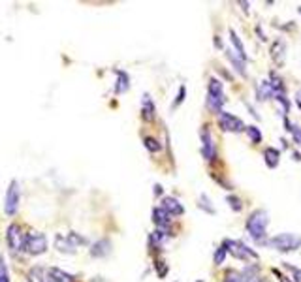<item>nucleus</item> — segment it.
<instances>
[{
    "label": "nucleus",
    "instance_id": "obj_1",
    "mask_svg": "<svg viewBox=\"0 0 301 282\" xmlns=\"http://www.w3.org/2000/svg\"><path fill=\"white\" fill-rule=\"evenodd\" d=\"M269 226V215L268 211L256 209L250 213L247 218V233L250 239H254L256 243H266V233H268Z\"/></svg>",
    "mask_w": 301,
    "mask_h": 282
},
{
    "label": "nucleus",
    "instance_id": "obj_2",
    "mask_svg": "<svg viewBox=\"0 0 301 282\" xmlns=\"http://www.w3.org/2000/svg\"><path fill=\"white\" fill-rule=\"evenodd\" d=\"M224 104H226V98H224V85H222V81H219L217 77H211L207 85V107L213 113L221 115L222 105Z\"/></svg>",
    "mask_w": 301,
    "mask_h": 282
},
{
    "label": "nucleus",
    "instance_id": "obj_3",
    "mask_svg": "<svg viewBox=\"0 0 301 282\" xmlns=\"http://www.w3.org/2000/svg\"><path fill=\"white\" fill-rule=\"evenodd\" d=\"M268 247L279 250V252H294V250L301 249V235L295 233H279V235L271 237L266 241Z\"/></svg>",
    "mask_w": 301,
    "mask_h": 282
},
{
    "label": "nucleus",
    "instance_id": "obj_4",
    "mask_svg": "<svg viewBox=\"0 0 301 282\" xmlns=\"http://www.w3.org/2000/svg\"><path fill=\"white\" fill-rule=\"evenodd\" d=\"M224 247L226 250L235 258V260H241V262H250V260H258V254H256L252 249H248L245 243L241 241H234V239H226L224 241Z\"/></svg>",
    "mask_w": 301,
    "mask_h": 282
},
{
    "label": "nucleus",
    "instance_id": "obj_5",
    "mask_svg": "<svg viewBox=\"0 0 301 282\" xmlns=\"http://www.w3.org/2000/svg\"><path fill=\"white\" fill-rule=\"evenodd\" d=\"M25 249H27L28 254L32 256H40L44 254L47 249V239L44 233L40 231H30L27 237H25Z\"/></svg>",
    "mask_w": 301,
    "mask_h": 282
},
{
    "label": "nucleus",
    "instance_id": "obj_6",
    "mask_svg": "<svg viewBox=\"0 0 301 282\" xmlns=\"http://www.w3.org/2000/svg\"><path fill=\"white\" fill-rule=\"evenodd\" d=\"M219 126L224 132H232V134H241V132H245V128H247L239 117H235V115H232V113L228 111H221V115H219Z\"/></svg>",
    "mask_w": 301,
    "mask_h": 282
},
{
    "label": "nucleus",
    "instance_id": "obj_7",
    "mask_svg": "<svg viewBox=\"0 0 301 282\" xmlns=\"http://www.w3.org/2000/svg\"><path fill=\"white\" fill-rule=\"evenodd\" d=\"M19 202H21V190L17 181H12L10 188L6 192V197H4V211L8 215H15L17 209H19Z\"/></svg>",
    "mask_w": 301,
    "mask_h": 282
},
{
    "label": "nucleus",
    "instance_id": "obj_8",
    "mask_svg": "<svg viewBox=\"0 0 301 282\" xmlns=\"http://www.w3.org/2000/svg\"><path fill=\"white\" fill-rule=\"evenodd\" d=\"M200 138H201V156L205 158L207 162H213L217 158V147L213 143V136H211V130L207 126H203L200 132Z\"/></svg>",
    "mask_w": 301,
    "mask_h": 282
},
{
    "label": "nucleus",
    "instance_id": "obj_9",
    "mask_svg": "<svg viewBox=\"0 0 301 282\" xmlns=\"http://www.w3.org/2000/svg\"><path fill=\"white\" fill-rule=\"evenodd\" d=\"M6 239H8L10 249L14 250V252H21V250L25 249V235H23V231H21V228L17 226V224L8 226Z\"/></svg>",
    "mask_w": 301,
    "mask_h": 282
},
{
    "label": "nucleus",
    "instance_id": "obj_10",
    "mask_svg": "<svg viewBox=\"0 0 301 282\" xmlns=\"http://www.w3.org/2000/svg\"><path fill=\"white\" fill-rule=\"evenodd\" d=\"M269 53H271V59H273L275 66H279V68L284 66V60H286V42L284 39H275Z\"/></svg>",
    "mask_w": 301,
    "mask_h": 282
},
{
    "label": "nucleus",
    "instance_id": "obj_11",
    "mask_svg": "<svg viewBox=\"0 0 301 282\" xmlns=\"http://www.w3.org/2000/svg\"><path fill=\"white\" fill-rule=\"evenodd\" d=\"M162 209L166 211L169 217H181L183 213H185V207L179 204V199H175V197L167 196L162 199Z\"/></svg>",
    "mask_w": 301,
    "mask_h": 282
},
{
    "label": "nucleus",
    "instance_id": "obj_12",
    "mask_svg": "<svg viewBox=\"0 0 301 282\" xmlns=\"http://www.w3.org/2000/svg\"><path fill=\"white\" fill-rule=\"evenodd\" d=\"M256 98H258V102H268V100L275 98V91L269 83V79H264L256 85Z\"/></svg>",
    "mask_w": 301,
    "mask_h": 282
},
{
    "label": "nucleus",
    "instance_id": "obj_13",
    "mask_svg": "<svg viewBox=\"0 0 301 282\" xmlns=\"http://www.w3.org/2000/svg\"><path fill=\"white\" fill-rule=\"evenodd\" d=\"M153 222L158 226V230L164 231L167 226L171 224V217H169V215H167V213L162 209V207H156V209L153 211Z\"/></svg>",
    "mask_w": 301,
    "mask_h": 282
},
{
    "label": "nucleus",
    "instance_id": "obj_14",
    "mask_svg": "<svg viewBox=\"0 0 301 282\" xmlns=\"http://www.w3.org/2000/svg\"><path fill=\"white\" fill-rule=\"evenodd\" d=\"M47 280H51V282H74V276L70 275V273H64L62 269L49 267V269H47Z\"/></svg>",
    "mask_w": 301,
    "mask_h": 282
},
{
    "label": "nucleus",
    "instance_id": "obj_15",
    "mask_svg": "<svg viewBox=\"0 0 301 282\" xmlns=\"http://www.w3.org/2000/svg\"><path fill=\"white\" fill-rule=\"evenodd\" d=\"M141 113H143V118L145 120H153L154 113H156V107H154L153 100L149 94H143V100H141Z\"/></svg>",
    "mask_w": 301,
    "mask_h": 282
},
{
    "label": "nucleus",
    "instance_id": "obj_16",
    "mask_svg": "<svg viewBox=\"0 0 301 282\" xmlns=\"http://www.w3.org/2000/svg\"><path fill=\"white\" fill-rule=\"evenodd\" d=\"M241 276H243V282H264L262 280V276H260V267H258L256 263L247 265L245 271L241 273Z\"/></svg>",
    "mask_w": 301,
    "mask_h": 282
},
{
    "label": "nucleus",
    "instance_id": "obj_17",
    "mask_svg": "<svg viewBox=\"0 0 301 282\" xmlns=\"http://www.w3.org/2000/svg\"><path fill=\"white\" fill-rule=\"evenodd\" d=\"M230 42H232V46H234L235 49V55L239 57L243 62L247 60V53H245V46H243V42H241V38L235 34L234 28H230Z\"/></svg>",
    "mask_w": 301,
    "mask_h": 282
},
{
    "label": "nucleus",
    "instance_id": "obj_18",
    "mask_svg": "<svg viewBox=\"0 0 301 282\" xmlns=\"http://www.w3.org/2000/svg\"><path fill=\"white\" fill-rule=\"evenodd\" d=\"M279 160H281V152L277 151V149H273V147H268L266 151H264V162H266V166L268 168H277L279 166Z\"/></svg>",
    "mask_w": 301,
    "mask_h": 282
},
{
    "label": "nucleus",
    "instance_id": "obj_19",
    "mask_svg": "<svg viewBox=\"0 0 301 282\" xmlns=\"http://www.w3.org/2000/svg\"><path fill=\"white\" fill-rule=\"evenodd\" d=\"M226 59L232 62V66H234V70H237V73H239L241 77H247V70H245V62L235 55L234 51H226Z\"/></svg>",
    "mask_w": 301,
    "mask_h": 282
},
{
    "label": "nucleus",
    "instance_id": "obj_20",
    "mask_svg": "<svg viewBox=\"0 0 301 282\" xmlns=\"http://www.w3.org/2000/svg\"><path fill=\"white\" fill-rule=\"evenodd\" d=\"M109 249H111V245H109V241H106V239H102V241H98V243L93 245V249H91V254L96 258L100 256H106L107 252H109Z\"/></svg>",
    "mask_w": 301,
    "mask_h": 282
},
{
    "label": "nucleus",
    "instance_id": "obj_21",
    "mask_svg": "<svg viewBox=\"0 0 301 282\" xmlns=\"http://www.w3.org/2000/svg\"><path fill=\"white\" fill-rule=\"evenodd\" d=\"M27 278L28 282H47V271H44L41 267H34L28 271Z\"/></svg>",
    "mask_w": 301,
    "mask_h": 282
},
{
    "label": "nucleus",
    "instance_id": "obj_22",
    "mask_svg": "<svg viewBox=\"0 0 301 282\" xmlns=\"http://www.w3.org/2000/svg\"><path fill=\"white\" fill-rule=\"evenodd\" d=\"M55 247L60 250V252H68V254H74V245L70 243L68 239H64L62 235H57V239H55Z\"/></svg>",
    "mask_w": 301,
    "mask_h": 282
},
{
    "label": "nucleus",
    "instance_id": "obj_23",
    "mask_svg": "<svg viewBox=\"0 0 301 282\" xmlns=\"http://www.w3.org/2000/svg\"><path fill=\"white\" fill-rule=\"evenodd\" d=\"M245 132H247V136H248V139H250V143H254V145L262 143V132L258 130V126H247V128H245Z\"/></svg>",
    "mask_w": 301,
    "mask_h": 282
},
{
    "label": "nucleus",
    "instance_id": "obj_24",
    "mask_svg": "<svg viewBox=\"0 0 301 282\" xmlns=\"http://www.w3.org/2000/svg\"><path fill=\"white\" fill-rule=\"evenodd\" d=\"M284 126H286L288 132H292V136H294L295 143L301 145V128L297 125H290V120H288V117H284Z\"/></svg>",
    "mask_w": 301,
    "mask_h": 282
},
{
    "label": "nucleus",
    "instance_id": "obj_25",
    "mask_svg": "<svg viewBox=\"0 0 301 282\" xmlns=\"http://www.w3.org/2000/svg\"><path fill=\"white\" fill-rule=\"evenodd\" d=\"M198 202H200V209H203V211H207L209 215H214V213H217V211H214V207L213 205H211V202H209V197L205 196V194H201L200 196V199H198Z\"/></svg>",
    "mask_w": 301,
    "mask_h": 282
},
{
    "label": "nucleus",
    "instance_id": "obj_26",
    "mask_svg": "<svg viewBox=\"0 0 301 282\" xmlns=\"http://www.w3.org/2000/svg\"><path fill=\"white\" fill-rule=\"evenodd\" d=\"M226 202L228 205H230V209L235 211V213H241V211H243V204H241V199L237 196H228Z\"/></svg>",
    "mask_w": 301,
    "mask_h": 282
},
{
    "label": "nucleus",
    "instance_id": "obj_27",
    "mask_svg": "<svg viewBox=\"0 0 301 282\" xmlns=\"http://www.w3.org/2000/svg\"><path fill=\"white\" fill-rule=\"evenodd\" d=\"M282 267H284L288 273H292V276H294V282H301V269L294 267L292 263H288V262H282Z\"/></svg>",
    "mask_w": 301,
    "mask_h": 282
},
{
    "label": "nucleus",
    "instance_id": "obj_28",
    "mask_svg": "<svg viewBox=\"0 0 301 282\" xmlns=\"http://www.w3.org/2000/svg\"><path fill=\"white\" fill-rule=\"evenodd\" d=\"M143 143H145V147H147L151 152H158L162 149V145L158 143V139H154V138H145Z\"/></svg>",
    "mask_w": 301,
    "mask_h": 282
},
{
    "label": "nucleus",
    "instance_id": "obj_29",
    "mask_svg": "<svg viewBox=\"0 0 301 282\" xmlns=\"http://www.w3.org/2000/svg\"><path fill=\"white\" fill-rule=\"evenodd\" d=\"M226 254H228V250H226V247L224 245H221L219 249H217V252H214V263L217 265H221V263H224V260H226Z\"/></svg>",
    "mask_w": 301,
    "mask_h": 282
},
{
    "label": "nucleus",
    "instance_id": "obj_30",
    "mask_svg": "<svg viewBox=\"0 0 301 282\" xmlns=\"http://www.w3.org/2000/svg\"><path fill=\"white\" fill-rule=\"evenodd\" d=\"M117 75H119V85H117V92H124L128 91V75L124 72H117Z\"/></svg>",
    "mask_w": 301,
    "mask_h": 282
},
{
    "label": "nucleus",
    "instance_id": "obj_31",
    "mask_svg": "<svg viewBox=\"0 0 301 282\" xmlns=\"http://www.w3.org/2000/svg\"><path fill=\"white\" fill-rule=\"evenodd\" d=\"M224 282H243V276H241L239 271L230 269V271H226V278H224Z\"/></svg>",
    "mask_w": 301,
    "mask_h": 282
},
{
    "label": "nucleus",
    "instance_id": "obj_32",
    "mask_svg": "<svg viewBox=\"0 0 301 282\" xmlns=\"http://www.w3.org/2000/svg\"><path fill=\"white\" fill-rule=\"evenodd\" d=\"M0 282H10V273H8L6 262L0 256Z\"/></svg>",
    "mask_w": 301,
    "mask_h": 282
},
{
    "label": "nucleus",
    "instance_id": "obj_33",
    "mask_svg": "<svg viewBox=\"0 0 301 282\" xmlns=\"http://www.w3.org/2000/svg\"><path fill=\"white\" fill-rule=\"evenodd\" d=\"M66 239H68V241H70L72 245H74V247H77V245H85V243H87V241H85V237L75 235L74 231H72V233H68Z\"/></svg>",
    "mask_w": 301,
    "mask_h": 282
},
{
    "label": "nucleus",
    "instance_id": "obj_34",
    "mask_svg": "<svg viewBox=\"0 0 301 282\" xmlns=\"http://www.w3.org/2000/svg\"><path fill=\"white\" fill-rule=\"evenodd\" d=\"M185 96H187V89H185V85H181L179 94H177V100L174 102V107H179V105L183 104V100H185Z\"/></svg>",
    "mask_w": 301,
    "mask_h": 282
},
{
    "label": "nucleus",
    "instance_id": "obj_35",
    "mask_svg": "<svg viewBox=\"0 0 301 282\" xmlns=\"http://www.w3.org/2000/svg\"><path fill=\"white\" fill-rule=\"evenodd\" d=\"M273 273H275V275H277V278H279V282H290V278H288L286 275H282V273H281V271H279V269H273Z\"/></svg>",
    "mask_w": 301,
    "mask_h": 282
},
{
    "label": "nucleus",
    "instance_id": "obj_36",
    "mask_svg": "<svg viewBox=\"0 0 301 282\" xmlns=\"http://www.w3.org/2000/svg\"><path fill=\"white\" fill-rule=\"evenodd\" d=\"M241 6H243V12L245 13H248V2H239Z\"/></svg>",
    "mask_w": 301,
    "mask_h": 282
},
{
    "label": "nucleus",
    "instance_id": "obj_37",
    "mask_svg": "<svg viewBox=\"0 0 301 282\" xmlns=\"http://www.w3.org/2000/svg\"><path fill=\"white\" fill-rule=\"evenodd\" d=\"M295 102H297V105H299V107H301V91L297 92V98H295Z\"/></svg>",
    "mask_w": 301,
    "mask_h": 282
},
{
    "label": "nucleus",
    "instance_id": "obj_38",
    "mask_svg": "<svg viewBox=\"0 0 301 282\" xmlns=\"http://www.w3.org/2000/svg\"><path fill=\"white\" fill-rule=\"evenodd\" d=\"M154 188H156V190H154V192H156V194H162V186H158V184H156Z\"/></svg>",
    "mask_w": 301,
    "mask_h": 282
},
{
    "label": "nucleus",
    "instance_id": "obj_39",
    "mask_svg": "<svg viewBox=\"0 0 301 282\" xmlns=\"http://www.w3.org/2000/svg\"><path fill=\"white\" fill-rule=\"evenodd\" d=\"M299 13H301V6H299Z\"/></svg>",
    "mask_w": 301,
    "mask_h": 282
},
{
    "label": "nucleus",
    "instance_id": "obj_40",
    "mask_svg": "<svg viewBox=\"0 0 301 282\" xmlns=\"http://www.w3.org/2000/svg\"><path fill=\"white\" fill-rule=\"evenodd\" d=\"M47 282H51V280H47Z\"/></svg>",
    "mask_w": 301,
    "mask_h": 282
}]
</instances>
